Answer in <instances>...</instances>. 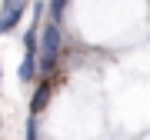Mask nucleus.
<instances>
[{
	"label": "nucleus",
	"instance_id": "f257e3e1",
	"mask_svg": "<svg viewBox=\"0 0 150 140\" xmlns=\"http://www.w3.org/2000/svg\"><path fill=\"white\" fill-rule=\"evenodd\" d=\"M57 57H60V27H57V20H50L40 30V47H37V64L43 74H50L57 67Z\"/></svg>",
	"mask_w": 150,
	"mask_h": 140
},
{
	"label": "nucleus",
	"instance_id": "f03ea898",
	"mask_svg": "<svg viewBox=\"0 0 150 140\" xmlns=\"http://www.w3.org/2000/svg\"><path fill=\"white\" fill-rule=\"evenodd\" d=\"M20 7H7L4 4V13H0V33H10L13 27H17V23H20Z\"/></svg>",
	"mask_w": 150,
	"mask_h": 140
},
{
	"label": "nucleus",
	"instance_id": "7ed1b4c3",
	"mask_svg": "<svg viewBox=\"0 0 150 140\" xmlns=\"http://www.w3.org/2000/svg\"><path fill=\"white\" fill-rule=\"evenodd\" d=\"M47 100H50V83H40V87H37V93H33V100H30V110H33V113H40Z\"/></svg>",
	"mask_w": 150,
	"mask_h": 140
},
{
	"label": "nucleus",
	"instance_id": "20e7f679",
	"mask_svg": "<svg viewBox=\"0 0 150 140\" xmlns=\"http://www.w3.org/2000/svg\"><path fill=\"white\" fill-rule=\"evenodd\" d=\"M64 7H67V0H50V17L60 20V17H64Z\"/></svg>",
	"mask_w": 150,
	"mask_h": 140
},
{
	"label": "nucleus",
	"instance_id": "39448f33",
	"mask_svg": "<svg viewBox=\"0 0 150 140\" xmlns=\"http://www.w3.org/2000/svg\"><path fill=\"white\" fill-rule=\"evenodd\" d=\"M27 140H37V117L27 120Z\"/></svg>",
	"mask_w": 150,
	"mask_h": 140
},
{
	"label": "nucleus",
	"instance_id": "423d86ee",
	"mask_svg": "<svg viewBox=\"0 0 150 140\" xmlns=\"http://www.w3.org/2000/svg\"><path fill=\"white\" fill-rule=\"evenodd\" d=\"M4 4H7V7H20V10H27L30 0H4Z\"/></svg>",
	"mask_w": 150,
	"mask_h": 140
}]
</instances>
